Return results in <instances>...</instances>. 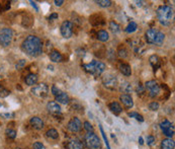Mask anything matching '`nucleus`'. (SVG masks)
<instances>
[{
  "mask_svg": "<svg viewBox=\"0 0 175 149\" xmlns=\"http://www.w3.org/2000/svg\"><path fill=\"white\" fill-rule=\"evenodd\" d=\"M22 50L31 57H38L43 53V43L40 38L36 36H29L22 45Z\"/></svg>",
  "mask_w": 175,
  "mask_h": 149,
  "instance_id": "nucleus-1",
  "label": "nucleus"
},
{
  "mask_svg": "<svg viewBox=\"0 0 175 149\" xmlns=\"http://www.w3.org/2000/svg\"><path fill=\"white\" fill-rule=\"evenodd\" d=\"M157 16L163 26H169L173 17V9L167 5L160 6L157 9Z\"/></svg>",
  "mask_w": 175,
  "mask_h": 149,
  "instance_id": "nucleus-2",
  "label": "nucleus"
},
{
  "mask_svg": "<svg viewBox=\"0 0 175 149\" xmlns=\"http://www.w3.org/2000/svg\"><path fill=\"white\" fill-rule=\"evenodd\" d=\"M83 68L85 69L86 72L91 73L93 75H100L105 70V65L102 62L99 61H92L91 63L83 65Z\"/></svg>",
  "mask_w": 175,
  "mask_h": 149,
  "instance_id": "nucleus-3",
  "label": "nucleus"
},
{
  "mask_svg": "<svg viewBox=\"0 0 175 149\" xmlns=\"http://www.w3.org/2000/svg\"><path fill=\"white\" fill-rule=\"evenodd\" d=\"M85 142L89 149H100L101 142L100 139L93 132H88L85 136Z\"/></svg>",
  "mask_w": 175,
  "mask_h": 149,
  "instance_id": "nucleus-4",
  "label": "nucleus"
},
{
  "mask_svg": "<svg viewBox=\"0 0 175 149\" xmlns=\"http://www.w3.org/2000/svg\"><path fill=\"white\" fill-rule=\"evenodd\" d=\"M13 38V33L11 29H8V27H4L0 30V44L2 45L3 47H7L11 44Z\"/></svg>",
  "mask_w": 175,
  "mask_h": 149,
  "instance_id": "nucleus-5",
  "label": "nucleus"
},
{
  "mask_svg": "<svg viewBox=\"0 0 175 149\" xmlns=\"http://www.w3.org/2000/svg\"><path fill=\"white\" fill-rule=\"evenodd\" d=\"M48 91H49V87L46 83H40V84L34 86L33 89H31V93L34 95L38 96V98H45V96H47Z\"/></svg>",
  "mask_w": 175,
  "mask_h": 149,
  "instance_id": "nucleus-6",
  "label": "nucleus"
},
{
  "mask_svg": "<svg viewBox=\"0 0 175 149\" xmlns=\"http://www.w3.org/2000/svg\"><path fill=\"white\" fill-rule=\"evenodd\" d=\"M61 34L65 39H69L73 34V23L69 20H65L61 26Z\"/></svg>",
  "mask_w": 175,
  "mask_h": 149,
  "instance_id": "nucleus-7",
  "label": "nucleus"
},
{
  "mask_svg": "<svg viewBox=\"0 0 175 149\" xmlns=\"http://www.w3.org/2000/svg\"><path fill=\"white\" fill-rule=\"evenodd\" d=\"M102 83L106 88L114 89L117 86V78L114 75L107 74L102 78Z\"/></svg>",
  "mask_w": 175,
  "mask_h": 149,
  "instance_id": "nucleus-8",
  "label": "nucleus"
},
{
  "mask_svg": "<svg viewBox=\"0 0 175 149\" xmlns=\"http://www.w3.org/2000/svg\"><path fill=\"white\" fill-rule=\"evenodd\" d=\"M145 87L149 91L150 96H151V98L158 95V93L160 92V86L158 85V83H157L155 80L147 81L145 83Z\"/></svg>",
  "mask_w": 175,
  "mask_h": 149,
  "instance_id": "nucleus-9",
  "label": "nucleus"
},
{
  "mask_svg": "<svg viewBox=\"0 0 175 149\" xmlns=\"http://www.w3.org/2000/svg\"><path fill=\"white\" fill-rule=\"evenodd\" d=\"M160 128L161 130L163 131L164 135H166L167 137H172L174 135V128L168 120H164L163 122H161L160 124Z\"/></svg>",
  "mask_w": 175,
  "mask_h": 149,
  "instance_id": "nucleus-10",
  "label": "nucleus"
},
{
  "mask_svg": "<svg viewBox=\"0 0 175 149\" xmlns=\"http://www.w3.org/2000/svg\"><path fill=\"white\" fill-rule=\"evenodd\" d=\"M81 122L78 118H72L70 120V122L68 123V129L71 131L73 133H76V132H79L80 129H81Z\"/></svg>",
  "mask_w": 175,
  "mask_h": 149,
  "instance_id": "nucleus-11",
  "label": "nucleus"
},
{
  "mask_svg": "<svg viewBox=\"0 0 175 149\" xmlns=\"http://www.w3.org/2000/svg\"><path fill=\"white\" fill-rule=\"evenodd\" d=\"M47 109L49 111V113L53 114V115H59V114H61V107L56 102L49 103L47 106Z\"/></svg>",
  "mask_w": 175,
  "mask_h": 149,
  "instance_id": "nucleus-12",
  "label": "nucleus"
},
{
  "mask_svg": "<svg viewBox=\"0 0 175 149\" xmlns=\"http://www.w3.org/2000/svg\"><path fill=\"white\" fill-rule=\"evenodd\" d=\"M120 100L122 103L125 109H131L134 106V102H133L132 96L129 95H121L120 96Z\"/></svg>",
  "mask_w": 175,
  "mask_h": 149,
  "instance_id": "nucleus-13",
  "label": "nucleus"
},
{
  "mask_svg": "<svg viewBox=\"0 0 175 149\" xmlns=\"http://www.w3.org/2000/svg\"><path fill=\"white\" fill-rule=\"evenodd\" d=\"M156 36H157V30L155 29H150V30H147L146 34H145L147 43L148 44H155Z\"/></svg>",
  "mask_w": 175,
  "mask_h": 149,
  "instance_id": "nucleus-14",
  "label": "nucleus"
},
{
  "mask_svg": "<svg viewBox=\"0 0 175 149\" xmlns=\"http://www.w3.org/2000/svg\"><path fill=\"white\" fill-rule=\"evenodd\" d=\"M30 123L31 126H33L34 129H37V130H41V129H43V128H44L43 120L40 119L38 117H33L30 119Z\"/></svg>",
  "mask_w": 175,
  "mask_h": 149,
  "instance_id": "nucleus-15",
  "label": "nucleus"
},
{
  "mask_svg": "<svg viewBox=\"0 0 175 149\" xmlns=\"http://www.w3.org/2000/svg\"><path fill=\"white\" fill-rule=\"evenodd\" d=\"M24 81L27 85L30 86H33V85H36L37 82H38V75L37 74H34V73H30L26 76L24 78Z\"/></svg>",
  "mask_w": 175,
  "mask_h": 149,
  "instance_id": "nucleus-16",
  "label": "nucleus"
},
{
  "mask_svg": "<svg viewBox=\"0 0 175 149\" xmlns=\"http://www.w3.org/2000/svg\"><path fill=\"white\" fill-rule=\"evenodd\" d=\"M108 108H109V110L114 114V115H120V114L122 112L121 107L120 106V103H117V102L110 103L109 105H108Z\"/></svg>",
  "mask_w": 175,
  "mask_h": 149,
  "instance_id": "nucleus-17",
  "label": "nucleus"
},
{
  "mask_svg": "<svg viewBox=\"0 0 175 149\" xmlns=\"http://www.w3.org/2000/svg\"><path fill=\"white\" fill-rule=\"evenodd\" d=\"M0 116L5 118V119H9V118H12L14 116V114L10 112L8 109H6L3 105H1L0 106Z\"/></svg>",
  "mask_w": 175,
  "mask_h": 149,
  "instance_id": "nucleus-18",
  "label": "nucleus"
},
{
  "mask_svg": "<svg viewBox=\"0 0 175 149\" xmlns=\"http://www.w3.org/2000/svg\"><path fill=\"white\" fill-rule=\"evenodd\" d=\"M161 148L162 149H174V141L171 138L164 139L161 142Z\"/></svg>",
  "mask_w": 175,
  "mask_h": 149,
  "instance_id": "nucleus-19",
  "label": "nucleus"
},
{
  "mask_svg": "<svg viewBox=\"0 0 175 149\" xmlns=\"http://www.w3.org/2000/svg\"><path fill=\"white\" fill-rule=\"evenodd\" d=\"M68 149H83V144L77 139L71 140L68 143Z\"/></svg>",
  "mask_w": 175,
  "mask_h": 149,
  "instance_id": "nucleus-20",
  "label": "nucleus"
},
{
  "mask_svg": "<svg viewBox=\"0 0 175 149\" xmlns=\"http://www.w3.org/2000/svg\"><path fill=\"white\" fill-rule=\"evenodd\" d=\"M56 100H57L58 103H63V105H67V103H69L70 99H69V95H67V93L62 92L60 95L56 96Z\"/></svg>",
  "mask_w": 175,
  "mask_h": 149,
  "instance_id": "nucleus-21",
  "label": "nucleus"
},
{
  "mask_svg": "<svg viewBox=\"0 0 175 149\" xmlns=\"http://www.w3.org/2000/svg\"><path fill=\"white\" fill-rule=\"evenodd\" d=\"M149 61H150V64L153 66L154 70H156L157 68L160 67V59L158 56H156V55H153V56L150 57Z\"/></svg>",
  "mask_w": 175,
  "mask_h": 149,
  "instance_id": "nucleus-22",
  "label": "nucleus"
},
{
  "mask_svg": "<svg viewBox=\"0 0 175 149\" xmlns=\"http://www.w3.org/2000/svg\"><path fill=\"white\" fill-rule=\"evenodd\" d=\"M50 58L53 62H61L62 59H63V56H62V54L60 53V52L52 51L51 54H50Z\"/></svg>",
  "mask_w": 175,
  "mask_h": 149,
  "instance_id": "nucleus-23",
  "label": "nucleus"
},
{
  "mask_svg": "<svg viewBox=\"0 0 175 149\" xmlns=\"http://www.w3.org/2000/svg\"><path fill=\"white\" fill-rule=\"evenodd\" d=\"M120 70L124 75L125 76H129L132 74V69L131 66L129 64H121L120 65Z\"/></svg>",
  "mask_w": 175,
  "mask_h": 149,
  "instance_id": "nucleus-24",
  "label": "nucleus"
},
{
  "mask_svg": "<svg viewBox=\"0 0 175 149\" xmlns=\"http://www.w3.org/2000/svg\"><path fill=\"white\" fill-rule=\"evenodd\" d=\"M97 39H98L100 42H106L109 39V34L106 32V30H101L97 33Z\"/></svg>",
  "mask_w": 175,
  "mask_h": 149,
  "instance_id": "nucleus-25",
  "label": "nucleus"
},
{
  "mask_svg": "<svg viewBox=\"0 0 175 149\" xmlns=\"http://www.w3.org/2000/svg\"><path fill=\"white\" fill-rule=\"evenodd\" d=\"M120 89H121V91L125 93V95H128V93L131 92V91H132V85L129 84V82H124L121 84Z\"/></svg>",
  "mask_w": 175,
  "mask_h": 149,
  "instance_id": "nucleus-26",
  "label": "nucleus"
},
{
  "mask_svg": "<svg viewBox=\"0 0 175 149\" xmlns=\"http://www.w3.org/2000/svg\"><path fill=\"white\" fill-rule=\"evenodd\" d=\"M137 23H136L135 22H131L129 23V26L125 27V32H127L128 34H132V33H134L136 30H137Z\"/></svg>",
  "mask_w": 175,
  "mask_h": 149,
  "instance_id": "nucleus-27",
  "label": "nucleus"
},
{
  "mask_svg": "<svg viewBox=\"0 0 175 149\" xmlns=\"http://www.w3.org/2000/svg\"><path fill=\"white\" fill-rule=\"evenodd\" d=\"M164 38H165V34L161 32H157V36H156V40H155V44L160 46V45L163 44Z\"/></svg>",
  "mask_w": 175,
  "mask_h": 149,
  "instance_id": "nucleus-28",
  "label": "nucleus"
},
{
  "mask_svg": "<svg viewBox=\"0 0 175 149\" xmlns=\"http://www.w3.org/2000/svg\"><path fill=\"white\" fill-rule=\"evenodd\" d=\"M47 136L50 137L51 139H58L59 133L56 129H50V130L47 131Z\"/></svg>",
  "mask_w": 175,
  "mask_h": 149,
  "instance_id": "nucleus-29",
  "label": "nucleus"
},
{
  "mask_svg": "<svg viewBox=\"0 0 175 149\" xmlns=\"http://www.w3.org/2000/svg\"><path fill=\"white\" fill-rule=\"evenodd\" d=\"M129 116L131 118H135L136 120L139 121V122H144V118H143L142 115H140V114L136 113V112H132V113H129Z\"/></svg>",
  "mask_w": 175,
  "mask_h": 149,
  "instance_id": "nucleus-30",
  "label": "nucleus"
},
{
  "mask_svg": "<svg viewBox=\"0 0 175 149\" xmlns=\"http://www.w3.org/2000/svg\"><path fill=\"white\" fill-rule=\"evenodd\" d=\"M95 2L101 7H109L111 5V1H109V0H97Z\"/></svg>",
  "mask_w": 175,
  "mask_h": 149,
  "instance_id": "nucleus-31",
  "label": "nucleus"
},
{
  "mask_svg": "<svg viewBox=\"0 0 175 149\" xmlns=\"http://www.w3.org/2000/svg\"><path fill=\"white\" fill-rule=\"evenodd\" d=\"M109 29L113 30V33H118V32L121 30L120 26H118L115 22H110V23H109Z\"/></svg>",
  "mask_w": 175,
  "mask_h": 149,
  "instance_id": "nucleus-32",
  "label": "nucleus"
},
{
  "mask_svg": "<svg viewBox=\"0 0 175 149\" xmlns=\"http://www.w3.org/2000/svg\"><path fill=\"white\" fill-rule=\"evenodd\" d=\"M10 95V91L8 89H6L4 86H0V98H6Z\"/></svg>",
  "mask_w": 175,
  "mask_h": 149,
  "instance_id": "nucleus-33",
  "label": "nucleus"
},
{
  "mask_svg": "<svg viewBox=\"0 0 175 149\" xmlns=\"http://www.w3.org/2000/svg\"><path fill=\"white\" fill-rule=\"evenodd\" d=\"M99 129H100L101 135H102V138H103V140H104V142H105V144H106V146H107V149H110L109 143H108V140H107V138H106V135H105V133H104V131H103V128H102V126H101V125H99Z\"/></svg>",
  "mask_w": 175,
  "mask_h": 149,
  "instance_id": "nucleus-34",
  "label": "nucleus"
},
{
  "mask_svg": "<svg viewBox=\"0 0 175 149\" xmlns=\"http://www.w3.org/2000/svg\"><path fill=\"white\" fill-rule=\"evenodd\" d=\"M6 135H7V137L10 138V139H14L16 137V131L12 129H7L6 130Z\"/></svg>",
  "mask_w": 175,
  "mask_h": 149,
  "instance_id": "nucleus-35",
  "label": "nucleus"
},
{
  "mask_svg": "<svg viewBox=\"0 0 175 149\" xmlns=\"http://www.w3.org/2000/svg\"><path fill=\"white\" fill-rule=\"evenodd\" d=\"M52 93H53L55 96H58V95H61L62 91H61L60 89H59L56 85H53V86H52Z\"/></svg>",
  "mask_w": 175,
  "mask_h": 149,
  "instance_id": "nucleus-36",
  "label": "nucleus"
},
{
  "mask_svg": "<svg viewBox=\"0 0 175 149\" xmlns=\"http://www.w3.org/2000/svg\"><path fill=\"white\" fill-rule=\"evenodd\" d=\"M149 109L151 111H157L159 109V103L156 102H153L149 105Z\"/></svg>",
  "mask_w": 175,
  "mask_h": 149,
  "instance_id": "nucleus-37",
  "label": "nucleus"
},
{
  "mask_svg": "<svg viewBox=\"0 0 175 149\" xmlns=\"http://www.w3.org/2000/svg\"><path fill=\"white\" fill-rule=\"evenodd\" d=\"M84 128H85V130L88 131V132H92V131H93L92 125L90 124L89 122H85V123H84Z\"/></svg>",
  "mask_w": 175,
  "mask_h": 149,
  "instance_id": "nucleus-38",
  "label": "nucleus"
},
{
  "mask_svg": "<svg viewBox=\"0 0 175 149\" xmlns=\"http://www.w3.org/2000/svg\"><path fill=\"white\" fill-rule=\"evenodd\" d=\"M34 149H45V146L41 142H34Z\"/></svg>",
  "mask_w": 175,
  "mask_h": 149,
  "instance_id": "nucleus-39",
  "label": "nucleus"
},
{
  "mask_svg": "<svg viewBox=\"0 0 175 149\" xmlns=\"http://www.w3.org/2000/svg\"><path fill=\"white\" fill-rule=\"evenodd\" d=\"M154 142H155V138H154L153 136L150 135V136L147 137V144L148 145H153Z\"/></svg>",
  "mask_w": 175,
  "mask_h": 149,
  "instance_id": "nucleus-40",
  "label": "nucleus"
},
{
  "mask_svg": "<svg viewBox=\"0 0 175 149\" xmlns=\"http://www.w3.org/2000/svg\"><path fill=\"white\" fill-rule=\"evenodd\" d=\"M24 65H26V60H20L18 63L16 64V69H22L23 68V66Z\"/></svg>",
  "mask_w": 175,
  "mask_h": 149,
  "instance_id": "nucleus-41",
  "label": "nucleus"
},
{
  "mask_svg": "<svg viewBox=\"0 0 175 149\" xmlns=\"http://www.w3.org/2000/svg\"><path fill=\"white\" fill-rule=\"evenodd\" d=\"M137 92H138V93H144V87H143L142 85H138Z\"/></svg>",
  "mask_w": 175,
  "mask_h": 149,
  "instance_id": "nucleus-42",
  "label": "nucleus"
},
{
  "mask_svg": "<svg viewBox=\"0 0 175 149\" xmlns=\"http://www.w3.org/2000/svg\"><path fill=\"white\" fill-rule=\"evenodd\" d=\"M55 18H58L57 13H53V14H51L50 16H49V20H52V19H55Z\"/></svg>",
  "mask_w": 175,
  "mask_h": 149,
  "instance_id": "nucleus-43",
  "label": "nucleus"
},
{
  "mask_svg": "<svg viewBox=\"0 0 175 149\" xmlns=\"http://www.w3.org/2000/svg\"><path fill=\"white\" fill-rule=\"evenodd\" d=\"M63 3H64V1H63V0H56V1H55L56 6H61Z\"/></svg>",
  "mask_w": 175,
  "mask_h": 149,
  "instance_id": "nucleus-44",
  "label": "nucleus"
},
{
  "mask_svg": "<svg viewBox=\"0 0 175 149\" xmlns=\"http://www.w3.org/2000/svg\"><path fill=\"white\" fill-rule=\"evenodd\" d=\"M30 4H31V6H33V7L36 8V10L38 11V5H37V3H36V2H34V1H30Z\"/></svg>",
  "mask_w": 175,
  "mask_h": 149,
  "instance_id": "nucleus-45",
  "label": "nucleus"
},
{
  "mask_svg": "<svg viewBox=\"0 0 175 149\" xmlns=\"http://www.w3.org/2000/svg\"><path fill=\"white\" fill-rule=\"evenodd\" d=\"M139 142H140V144H141V145L144 144V140H143V138H142V137H140V138H139Z\"/></svg>",
  "mask_w": 175,
  "mask_h": 149,
  "instance_id": "nucleus-46",
  "label": "nucleus"
},
{
  "mask_svg": "<svg viewBox=\"0 0 175 149\" xmlns=\"http://www.w3.org/2000/svg\"><path fill=\"white\" fill-rule=\"evenodd\" d=\"M137 5H138V6H142V1H140V2L137 1Z\"/></svg>",
  "mask_w": 175,
  "mask_h": 149,
  "instance_id": "nucleus-47",
  "label": "nucleus"
},
{
  "mask_svg": "<svg viewBox=\"0 0 175 149\" xmlns=\"http://www.w3.org/2000/svg\"><path fill=\"white\" fill-rule=\"evenodd\" d=\"M2 10H4V9H3V8H2V5H1V4H0V12H1V11H2Z\"/></svg>",
  "mask_w": 175,
  "mask_h": 149,
  "instance_id": "nucleus-48",
  "label": "nucleus"
},
{
  "mask_svg": "<svg viewBox=\"0 0 175 149\" xmlns=\"http://www.w3.org/2000/svg\"><path fill=\"white\" fill-rule=\"evenodd\" d=\"M48 68L50 69V70H53V66H48Z\"/></svg>",
  "mask_w": 175,
  "mask_h": 149,
  "instance_id": "nucleus-49",
  "label": "nucleus"
},
{
  "mask_svg": "<svg viewBox=\"0 0 175 149\" xmlns=\"http://www.w3.org/2000/svg\"><path fill=\"white\" fill-rule=\"evenodd\" d=\"M18 149H20V148H18Z\"/></svg>",
  "mask_w": 175,
  "mask_h": 149,
  "instance_id": "nucleus-50",
  "label": "nucleus"
}]
</instances>
